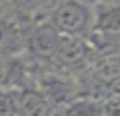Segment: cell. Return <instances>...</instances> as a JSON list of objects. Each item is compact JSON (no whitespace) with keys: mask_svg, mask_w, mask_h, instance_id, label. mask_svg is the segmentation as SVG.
Listing matches in <instances>:
<instances>
[{"mask_svg":"<svg viewBox=\"0 0 120 116\" xmlns=\"http://www.w3.org/2000/svg\"><path fill=\"white\" fill-rule=\"evenodd\" d=\"M62 116H105V105L95 99H74L66 103Z\"/></svg>","mask_w":120,"mask_h":116,"instance_id":"5b68a950","label":"cell"},{"mask_svg":"<svg viewBox=\"0 0 120 116\" xmlns=\"http://www.w3.org/2000/svg\"><path fill=\"white\" fill-rule=\"evenodd\" d=\"M58 33L49 25H41L35 29V33L29 39V46L35 54H41V56H54L56 50V43H58Z\"/></svg>","mask_w":120,"mask_h":116,"instance_id":"277c9868","label":"cell"},{"mask_svg":"<svg viewBox=\"0 0 120 116\" xmlns=\"http://www.w3.org/2000/svg\"><path fill=\"white\" fill-rule=\"evenodd\" d=\"M18 43H19V35L14 23L0 18V54L12 56L14 50L18 49Z\"/></svg>","mask_w":120,"mask_h":116,"instance_id":"8992f818","label":"cell"},{"mask_svg":"<svg viewBox=\"0 0 120 116\" xmlns=\"http://www.w3.org/2000/svg\"><path fill=\"white\" fill-rule=\"evenodd\" d=\"M85 54H87V45L79 37H68V35L58 37L54 56H58L64 64H79V62H83Z\"/></svg>","mask_w":120,"mask_h":116,"instance_id":"3957f363","label":"cell"},{"mask_svg":"<svg viewBox=\"0 0 120 116\" xmlns=\"http://www.w3.org/2000/svg\"><path fill=\"white\" fill-rule=\"evenodd\" d=\"M18 72H19L18 62L8 54H0V91H8L16 83Z\"/></svg>","mask_w":120,"mask_h":116,"instance_id":"52a82bcc","label":"cell"},{"mask_svg":"<svg viewBox=\"0 0 120 116\" xmlns=\"http://www.w3.org/2000/svg\"><path fill=\"white\" fill-rule=\"evenodd\" d=\"M10 97L16 116H52V106L49 99L39 91L19 89L12 91Z\"/></svg>","mask_w":120,"mask_h":116,"instance_id":"7a4b0ae2","label":"cell"},{"mask_svg":"<svg viewBox=\"0 0 120 116\" xmlns=\"http://www.w3.org/2000/svg\"><path fill=\"white\" fill-rule=\"evenodd\" d=\"M49 23L58 35L79 37L89 29L91 14L87 6H83L78 0H64L54 8Z\"/></svg>","mask_w":120,"mask_h":116,"instance_id":"6da1fadb","label":"cell"}]
</instances>
